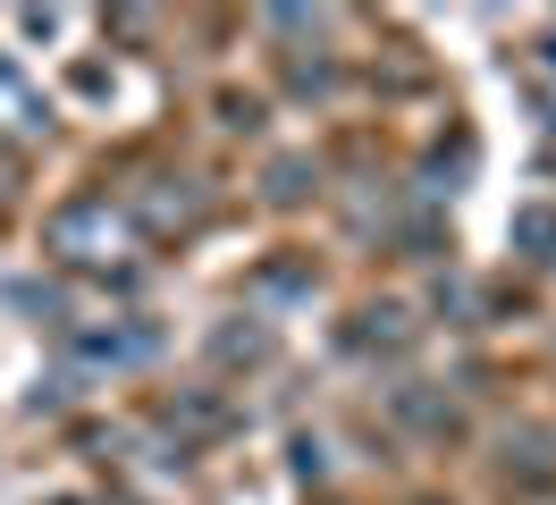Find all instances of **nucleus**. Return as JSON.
<instances>
[{"label":"nucleus","mask_w":556,"mask_h":505,"mask_svg":"<svg viewBox=\"0 0 556 505\" xmlns=\"http://www.w3.org/2000/svg\"><path fill=\"white\" fill-rule=\"evenodd\" d=\"M42 244L76 269H118V262H136V211L110 194H68L42 219Z\"/></svg>","instance_id":"f257e3e1"},{"label":"nucleus","mask_w":556,"mask_h":505,"mask_svg":"<svg viewBox=\"0 0 556 505\" xmlns=\"http://www.w3.org/2000/svg\"><path fill=\"white\" fill-rule=\"evenodd\" d=\"M0 135H17V143H42V135H51V101H42L9 60H0Z\"/></svg>","instance_id":"f03ea898"},{"label":"nucleus","mask_w":556,"mask_h":505,"mask_svg":"<svg viewBox=\"0 0 556 505\" xmlns=\"http://www.w3.org/2000/svg\"><path fill=\"white\" fill-rule=\"evenodd\" d=\"M363 320H371V329H363V345H405V303H371V312H363Z\"/></svg>","instance_id":"7ed1b4c3"},{"label":"nucleus","mask_w":556,"mask_h":505,"mask_svg":"<svg viewBox=\"0 0 556 505\" xmlns=\"http://www.w3.org/2000/svg\"><path fill=\"white\" fill-rule=\"evenodd\" d=\"M515 244L548 253V244H556V211H515Z\"/></svg>","instance_id":"20e7f679"}]
</instances>
